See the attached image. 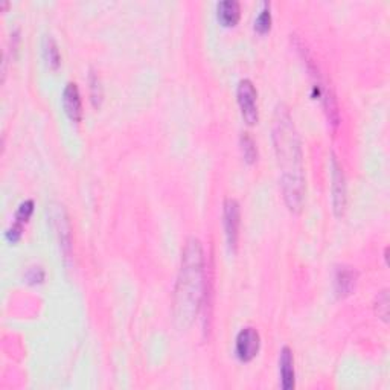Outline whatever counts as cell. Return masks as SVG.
Returning a JSON list of instances; mask_svg holds the SVG:
<instances>
[{
  "mask_svg": "<svg viewBox=\"0 0 390 390\" xmlns=\"http://www.w3.org/2000/svg\"><path fill=\"white\" fill-rule=\"evenodd\" d=\"M43 55H45V60L48 61L49 68L52 69H59V66L61 64V55L59 46H57L55 40L48 35L45 39V43H43Z\"/></svg>",
  "mask_w": 390,
  "mask_h": 390,
  "instance_id": "cell-12",
  "label": "cell"
},
{
  "mask_svg": "<svg viewBox=\"0 0 390 390\" xmlns=\"http://www.w3.org/2000/svg\"><path fill=\"white\" fill-rule=\"evenodd\" d=\"M241 151L244 156V161L247 163H255L258 161V148L255 141L252 139L249 133L241 134Z\"/></svg>",
  "mask_w": 390,
  "mask_h": 390,
  "instance_id": "cell-13",
  "label": "cell"
},
{
  "mask_svg": "<svg viewBox=\"0 0 390 390\" xmlns=\"http://www.w3.org/2000/svg\"><path fill=\"white\" fill-rule=\"evenodd\" d=\"M238 104L241 107V114L249 125L258 122V92L250 79H241L238 84Z\"/></svg>",
  "mask_w": 390,
  "mask_h": 390,
  "instance_id": "cell-3",
  "label": "cell"
},
{
  "mask_svg": "<svg viewBox=\"0 0 390 390\" xmlns=\"http://www.w3.org/2000/svg\"><path fill=\"white\" fill-rule=\"evenodd\" d=\"M50 220L54 221L57 234H59V236H60L61 247L64 250V254L68 255L69 250H70L72 234H70V225H69L68 215H66V211L63 209V206L57 205L55 207L54 206L50 207Z\"/></svg>",
  "mask_w": 390,
  "mask_h": 390,
  "instance_id": "cell-8",
  "label": "cell"
},
{
  "mask_svg": "<svg viewBox=\"0 0 390 390\" xmlns=\"http://www.w3.org/2000/svg\"><path fill=\"white\" fill-rule=\"evenodd\" d=\"M205 252L198 238H189L182 252V264L174 291V320L178 328L191 327L205 298Z\"/></svg>",
  "mask_w": 390,
  "mask_h": 390,
  "instance_id": "cell-2",
  "label": "cell"
},
{
  "mask_svg": "<svg viewBox=\"0 0 390 390\" xmlns=\"http://www.w3.org/2000/svg\"><path fill=\"white\" fill-rule=\"evenodd\" d=\"M331 191H332V206L336 215H343L346 207V183L342 165L338 163L336 154L331 157Z\"/></svg>",
  "mask_w": 390,
  "mask_h": 390,
  "instance_id": "cell-5",
  "label": "cell"
},
{
  "mask_svg": "<svg viewBox=\"0 0 390 390\" xmlns=\"http://www.w3.org/2000/svg\"><path fill=\"white\" fill-rule=\"evenodd\" d=\"M240 223H241V214H240V205L235 198H227L225 201V230H226V240L230 250H236L238 244V235H240Z\"/></svg>",
  "mask_w": 390,
  "mask_h": 390,
  "instance_id": "cell-6",
  "label": "cell"
},
{
  "mask_svg": "<svg viewBox=\"0 0 390 390\" xmlns=\"http://www.w3.org/2000/svg\"><path fill=\"white\" fill-rule=\"evenodd\" d=\"M356 283H357V271L353 270L352 267H338L336 271L334 285H336V293L340 296V298L349 296L353 291V288H356Z\"/></svg>",
  "mask_w": 390,
  "mask_h": 390,
  "instance_id": "cell-10",
  "label": "cell"
},
{
  "mask_svg": "<svg viewBox=\"0 0 390 390\" xmlns=\"http://www.w3.org/2000/svg\"><path fill=\"white\" fill-rule=\"evenodd\" d=\"M271 25V14H270V3H264L263 10L259 12V16L255 20V30L259 34H265L270 30Z\"/></svg>",
  "mask_w": 390,
  "mask_h": 390,
  "instance_id": "cell-14",
  "label": "cell"
},
{
  "mask_svg": "<svg viewBox=\"0 0 390 390\" xmlns=\"http://www.w3.org/2000/svg\"><path fill=\"white\" fill-rule=\"evenodd\" d=\"M259 348H261V337H259V332L255 328L245 327L238 332L235 351L236 357L243 363H249V361L254 360L258 356Z\"/></svg>",
  "mask_w": 390,
  "mask_h": 390,
  "instance_id": "cell-4",
  "label": "cell"
},
{
  "mask_svg": "<svg viewBox=\"0 0 390 390\" xmlns=\"http://www.w3.org/2000/svg\"><path fill=\"white\" fill-rule=\"evenodd\" d=\"M273 143L276 151L280 186L287 207L291 212L302 211L305 198V174L300 137L285 105H278L273 119Z\"/></svg>",
  "mask_w": 390,
  "mask_h": 390,
  "instance_id": "cell-1",
  "label": "cell"
},
{
  "mask_svg": "<svg viewBox=\"0 0 390 390\" xmlns=\"http://www.w3.org/2000/svg\"><path fill=\"white\" fill-rule=\"evenodd\" d=\"M34 211V203H32V200H26L21 203L17 209V212H16V225L19 226H23L25 223L30 220V216Z\"/></svg>",
  "mask_w": 390,
  "mask_h": 390,
  "instance_id": "cell-17",
  "label": "cell"
},
{
  "mask_svg": "<svg viewBox=\"0 0 390 390\" xmlns=\"http://www.w3.org/2000/svg\"><path fill=\"white\" fill-rule=\"evenodd\" d=\"M279 373H280V386L284 390H291L296 386V373H294V357L291 349L284 346L279 356Z\"/></svg>",
  "mask_w": 390,
  "mask_h": 390,
  "instance_id": "cell-9",
  "label": "cell"
},
{
  "mask_svg": "<svg viewBox=\"0 0 390 390\" xmlns=\"http://www.w3.org/2000/svg\"><path fill=\"white\" fill-rule=\"evenodd\" d=\"M63 107L64 112L72 122H79L83 118V103L79 95L78 85L75 83H68L63 92Z\"/></svg>",
  "mask_w": 390,
  "mask_h": 390,
  "instance_id": "cell-7",
  "label": "cell"
},
{
  "mask_svg": "<svg viewBox=\"0 0 390 390\" xmlns=\"http://www.w3.org/2000/svg\"><path fill=\"white\" fill-rule=\"evenodd\" d=\"M375 308H377V314L380 319L387 322L389 320V291L387 290H382L381 293H378Z\"/></svg>",
  "mask_w": 390,
  "mask_h": 390,
  "instance_id": "cell-16",
  "label": "cell"
},
{
  "mask_svg": "<svg viewBox=\"0 0 390 390\" xmlns=\"http://www.w3.org/2000/svg\"><path fill=\"white\" fill-rule=\"evenodd\" d=\"M216 14H218L221 25L235 26L241 17L240 3L236 0H223V2L216 5Z\"/></svg>",
  "mask_w": 390,
  "mask_h": 390,
  "instance_id": "cell-11",
  "label": "cell"
},
{
  "mask_svg": "<svg viewBox=\"0 0 390 390\" xmlns=\"http://www.w3.org/2000/svg\"><path fill=\"white\" fill-rule=\"evenodd\" d=\"M89 84H90V96H92V103L95 107L101 105V101H103V88H101V81L99 76L92 72L89 76Z\"/></svg>",
  "mask_w": 390,
  "mask_h": 390,
  "instance_id": "cell-15",
  "label": "cell"
}]
</instances>
